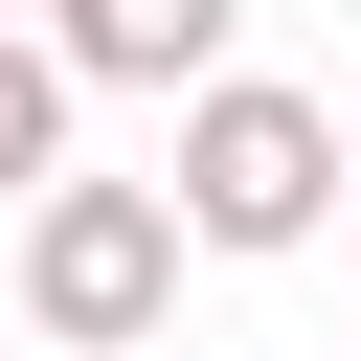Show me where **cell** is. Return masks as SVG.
<instances>
[{
    "mask_svg": "<svg viewBox=\"0 0 361 361\" xmlns=\"http://www.w3.org/2000/svg\"><path fill=\"white\" fill-rule=\"evenodd\" d=\"M158 180H180V226H203L226 271H271V248H316V226H338V180H361V113H316V90H271V68H203Z\"/></svg>",
    "mask_w": 361,
    "mask_h": 361,
    "instance_id": "6da1fadb",
    "label": "cell"
},
{
    "mask_svg": "<svg viewBox=\"0 0 361 361\" xmlns=\"http://www.w3.org/2000/svg\"><path fill=\"white\" fill-rule=\"evenodd\" d=\"M226 23H248V0H45V45H68L90 90H203Z\"/></svg>",
    "mask_w": 361,
    "mask_h": 361,
    "instance_id": "3957f363",
    "label": "cell"
},
{
    "mask_svg": "<svg viewBox=\"0 0 361 361\" xmlns=\"http://www.w3.org/2000/svg\"><path fill=\"white\" fill-rule=\"evenodd\" d=\"M180 180H45L23 203V316L68 338V361H135L158 316H180Z\"/></svg>",
    "mask_w": 361,
    "mask_h": 361,
    "instance_id": "7a4b0ae2",
    "label": "cell"
},
{
    "mask_svg": "<svg viewBox=\"0 0 361 361\" xmlns=\"http://www.w3.org/2000/svg\"><path fill=\"white\" fill-rule=\"evenodd\" d=\"M68 90H90V68L0 23V203H45V180H68Z\"/></svg>",
    "mask_w": 361,
    "mask_h": 361,
    "instance_id": "277c9868",
    "label": "cell"
}]
</instances>
